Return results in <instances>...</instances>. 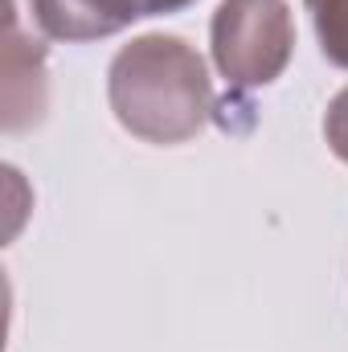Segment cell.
Masks as SVG:
<instances>
[{"mask_svg": "<svg viewBox=\"0 0 348 352\" xmlns=\"http://www.w3.org/2000/svg\"><path fill=\"white\" fill-rule=\"evenodd\" d=\"M111 102L123 127L144 140L176 144L205 119L209 82L201 58L176 37H144L111 66Z\"/></svg>", "mask_w": 348, "mask_h": 352, "instance_id": "1", "label": "cell"}, {"mask_svg": "<svg viewBox=\"0 0 348 352\" xmlns=\"http://www.w3.org/2000/svg\"><path fill=\"white\" fill-rule=\"evenodd\" d=\"M213 50L226 78L238 87L270 82L291 50V21L283 0H226L213 21Z\"/></svg>", "mask_w": 348, "mask_h": 352, "instance_id": "2", "label": "cell"}, {"mask_svg": "<svg viewBox=\"0 0 348 352\" xmlns=\"http://www.w3.org/2000/svg\"><path fill=\"white\" fill-rule=\"evenodd\" d=\"M29 4L50 37L87 41V37H107L140 16L173 12L188 0H29Z\"/></svg>", "mask_w": 348, "mask_h": 352, "instance_id": "3", "label": "cell"}, {"mask_svg": "<svg viewBox=\"0 0 348 352\" xmlns=\"http://www.w3.org/2000/svg\"><path fill=\"white\" fill-rule=\"evenodd\" d=\"M324 58H332L336 66H348V0H307Z\"/></svg>", "mask_w": 348, "mask_h": 352, "instance_id": "4", "label": "cell"}, {"mask_svg": "<svg viewBox=\"0 0 348 352\" xmlns=\"http://www.w3.org/2000/svg\"><path fill=\"white\" fill-rule=\"evenodd\" d=\"M324 131H328V144H332V152H336L340 160H348V90H345V94H336V102L328 107Z\"/></svg>", "mask_w": 348, "mask_h": 352, "instance_id": "5", "label": "cell"}]
</instances>
